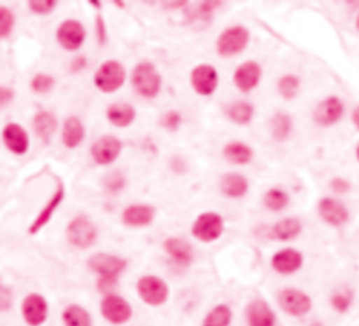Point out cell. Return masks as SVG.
<instances>
[{
  "instance_id": "17",
  "label": "cell",
  "mask_w": 359,
  "mask_h": 326,
  "mask_svg": "<svg viewBox=\"0 0 359 326\" xmlns=\"http://www.w3.org/2000/svg\"><path fill=\"white\" fill-rule=\"evenodd\" d=\"M261 75H262L261 67L255 61H247L234 71L233 82L240 92L248 93L260 85Z\"/></svg>"
},
{
  "instance_id": "2",
  "label": "cell",
  "mask_w": 359,
  "mask_h": 326,
  "mask_svg": "<svg viewBox=\"0 0 359 326\" xmlns=\"http://www.w3.org/2000/svg\"><path fill=\"white\" fill-rule=\"evenodd\" d=\"M136 291L139 298L150 306H160L167 302L170 288L167 283L159 276H143L136 283Z\"/></svg>"
},
{
  "instance_id": "20",
  "label": "cell",
  "mask_w": 359,
  "mask_h": 326,
  "mask_svg": "<svg viewBox=\"0 0 359 326\" xmlns=\"http://www.w3.org/2000/svg\"><path fill=\"white\" fill-rule=\"evenodd\" d=\"M153 218H155V208L148 204H134L127 207L122 212V222L127 226H132V228L148 226L153 222Z\"/></svg>"
},
{
  "instance_id": "18",
  "label": "cell",
  "mask_w": 359,
  "mask_h": 326,
  "mask_svg": "<svg viewBox=\"0 0 359 326\" xmlns=\"http://www.w3.org/2000/svg\"><path fill=\"white\" fill-rule=\"evenodd\" d=\"M121 149L122 144L117 137L106 135L93 144L92 156L99 165H110L120 156Z\"/></svg>"
},
{
  "instance_id": "8",
  "label": "cell",
  "mask_w": 359,
  "mask_h": 326,
  "mask_svg": "<svg viewBox=\"0 0 359 326\" xmlns=\"http://www.w3.org/2000/svg\"><path fill=\"white\" fill-rule=\"evenodd\" d=\"M125 82V69L118 61L104 62L94 75V85L104 93H114Z\"/></svg>"
},
{
  "instance_id": "48",
  "label": "cell",
  "mask_w": 359,
  "mask_h": 326,
  "mask_svg": "<svg viewBox=\"0 0 359 326\" xmlns=\"http://www.w3.org/2000/svg\"><path fill=\"white\" fill-rule=\"evenodd\" d=\"M92 5H94L96 8H100V2H93V0H92V2H90Z\"/></svg>"
},
{
  "instance_id": "32",
  "label": "cell",
  "mask_w": 359,
  "mask_h": 326,
  "mask_svg": "<svg viewBox=\"0 0 359 326\" xmlns=\"http://www.w3.org/2000/svg\"><path fill=\"white\" fill-rule=\"evenodd\" d=\"M227 116L233 123L239 125H246L253 120L254 107L248 102H236L227 109Z\"/></svg>"
},
{
  "instance_id": "24",
  "label": "cell",
  "mask_w": 359,
  "mask_h": 326,
  "mask_svg": "<svg viewBox=\"0 0 359 326\" xmlns=\"http://www.w3.org/2000/svg\"><path fill=\"white\" fill-rule=\"evenodd\" d=\"M220 191L229 198H240L248 191V182L239 173H227L220 179Z\"/></svg>"
},
{
  "instance_id": "6",
  "label": "cell",
  "mask_w": 359,
  "mask_h": 326,
  "mask_svg": "<svg viewBox=\"0 0 359 326\" xmlns=\"http://www.w3.org/2000/svg\"><path fill=\"white\" fill-rule=\"evenodd\" d=\"M225 231V222L218 212H204L192 224V236L204 243L218 240Z\"/></svg>"
},
{
  "instance_id": "14",
  "label": "cell",
  "mask_w": 359,
  "mask_h": 326,
  "mask_svg": "<svg viewBox=\"0 0 359 326\" xmlns=\"http://www.w3.org/2000/svg\"><path fill=\"white\" fill-rule=\"evenodd\" d=\"M344 104L337 96H330L320 102L313 111V120L321 127H331L341 120Z\"/></svg>"
},
{
  "instance_id": "46",
  "label": "cell",
  "mask_w": 359,
  "mask_h": 326,
  "mask_svg": "<svg viewBox=\"0 0 359 326\" xmlns=\"http://www.w3.org/2000/svg\"><path fill=\"white\" fill-rule=\"evenodd\" d=\"M352 123H353L355 128L359 131V106L352 111Z\"/></svg>"
},
{
  "instance_id": "30",
  "label": "cell",
  "mask_w": 359,
  "mask_h": 326,
  "mask_svg": "<svg viewBox=\"0 0 359 326\" xmlns=\"http://www.w3.org/2000/svg\"><path fill=\"white\" fill-rule=\"evenodd\" d=\"M58 127L57 118L50 111H40L36 114L34 117V130L37 133V135L44 140L45 142H48L51 140V137L55 134Z\"/></svg>"
},
{
  "instance_id": "15",
  "label": "cell",
  "mask_w": 359,
  "mask_h": 326,
  "mask_svg": "<svg viewBox=\"0 0 359 326\" xmlns=\"http://www.w3.org/2000/svg\"><path fill=\"white\" fill-rule=\"evenodd\" d=\"M219 83V76L212 65H198L191 72V85L201 96H211Z\"/></svg>"
},
{
  "instance_id": "3",
  "label": "cell",
  "mask_w": 359,
  "mask_h": 326,
  "mask_svg": "<svg viewBox=\"0 0 359 326\" xmlns=\"http://www.w3.org/2000/svg\"><path fill=\"white\" fill-rule=\"evenodd\" d=\"M132 85L143 97H156L162 88V76L150 62H141L132 72Z\"/></svg>"
},
{
  "instance_id": "49",
  "label": "cell",
  "mask_w": 359,
  "mask_h": 326,
  "mask_svg": "<svg viewBox=\"0 0 359 326\" xmlns=\"http://www.w3.org/2000/svg\"><path fill=\"white\" fill-rule=\"evenodd\" d=\"M114 5H117V6H120V8H124V4H122V2H114Z\"/></svg>"
},
{
  "instance_id": "31",
  "label": "cell",
  "mask_w": 359,
  "mask_h": 326,
  "mask_svg": "<svg viewBox=\"0 0 359 326\" xmlns=\"http://www.w3.org/2000/svg\"><path fill=\"white\" fill-rule=\"evenodd\" d=\"M269 128H271L272 137L276 141L282 142V141L288 140L289 135L292 134L293 120L286 113H276V114L272 116V118L269 121Z\"/></svg>"
},
{
  "instance_id": "38",
  "label": "cell",
  "mask_w": 359,
  "mask_h": 326,
  "mask_svg": "<svg viewBox=\"0 0 359 326\" xmlns=\"http://www.w3.org/2000/svg\"><path fill=\"white\" fill-rule=\"evenodd\" d=\"M55 0H30L29 2V8L36 15H48L55 9Z\"/></svg>"
},
{
  "instance_id": "26",
  "label": "cell",
  "mask_w": 359,
  "mask_h": 326,
  "mask_svg": "<svg viewBox=\"0 0 359 326\" xmlns=\"http://www.w3.org/2000/svg\"><path fill=\"white\" fill-rule=\"evenodd\" d=\"M85 138V127L78 117H69L64 124L62 141L66 148L73 149L82 144Z\"/></svg>"
},
{
  "instance_id": "11",
  "label": "cell",
  "mask_w": 359,
  "mask_h": 326,
  "mask_svg": "<svg viewBox=\"0 0 359 326\" xmlns=\"http://www.w3.org/2000/svg\"><path fill=\"white\" fill-rule=\"evenodd\" d=\"M87 266L100 277H118L127 269L128 260L115 254L100 252L87 260Z\"/></svg>"
},
{
  "instance_id": "28",
  "label": "cell",
  "mask_w": 359,
  "mask_h": 326,
  "mask_svg": "<svg viewBox=\"0 0 359 326\" xmlns=\"http://www.w3.org/2000/svg\"><path fill=\"white\" fill-rule=\"evenodd\" d=\"M253 155H254L253 149L248 145L239 141L229 142L223 148L225 159L233 165H247L251 162Z\"/></svg>"
},
{
  "instance_id": "43",
  "label": "cell",
  "mask_w": 359,
  "mask_h": 326,
  "mask_svg": "<svg viewBox=\"0 0 359 326\" xmlns=\"http://www.w3.org/2000/svg\"><path fill=\"white\" fill-rule=\"evenodd\" d=\"M13 97H15V92L12 89L0 86V109H3L8 104H10Z\"/></svg>"
},
{
  "instance_id": "5",
  "label": "cell",
  "mask_w": 359,
  "mask_h": 326,
  "mask_svg": "<svg viewBox=\"0 0 359 326\" xmlns=\"http://www.w3.org/2000/svg\"><path fill=\"white\" fill-rule=\"evenodd\" d=\"M250 40V33L243 26H233L226 29L216 41L218 54L223 58H229L240 54L247 46Z\"/></svg>"
},
{
  "instance_id": "16",
  "label": "cell",
  "mask_w": 359,
  "mask_h": 326,
  "mask_svg": "<svg viewBox=\"0 0 359 326\" xmlns=\"http://www.w3.org/2000/svg\"><path fill=\"white\" fill-rule=\"evenodd\" d=\"M318 215L320 218L328 224L330 226L334 228H339L342 225H345L349 219V212L346 210V207L330 197H324L318 201Z\"/></svg>"
},
{
  "instance_id": "42",
  "label": "cell",
  "mask_w": 359,
  "mask_h": 326,
  "mask_svg": "<svg viewBox=\"0 0 359 326\" xmlns=\"http://www.w3.org/2000/svg\"><path fill=\"white\" fill-rule=\"evenodd\" d=\"M330 186H331V190H332L334 193H337V194H345V193H348L349 189H351L349 182L345 180V179H342V177H334V179L331 180Z\"/></svg>"
},
{
  "instance_id": "45",
  "label": "cell",
  "mask_w": 359,
  "mask_h": 326,
  "mask_svg": "<svg viewBox=\"0 0 359 326\" xmlns=\"http://www.w3.org/2000/svg\"><path fill=\"white\" fill-rule=\"evenodd\" d=\"M83 67H86V60L85 58H78L73 65H72V69L73 71H80Z\"/></svg>"
},
{
  "instance_id": "22",
  "label": "cell",
  "mask_w": 359,
  "mask_h": 326,
  "mask_svg": "<svg viewBox=\"0 0 359 326\" xmlns=\"http://www.w3.org/2000/svg\"><path fill=\"white\" fill-rule=\"evenodd\" d=\"M164 250L180 266L187 267L194 260L192 246L181 238H174V236L167 238L164 240Z\"/></svg>"
},
{
  "instance_id": "25",
  "label": "cell",
  "mask_w": 359,
  "mask_h": 326,
  "mask_svg": "<svg viewBox=\"0 0 359 326\" xmlns=\"http://www.w3.org/2000/svg\"><path fill=\"white\" fill-rule=\"evenodd\" d=\"M135 117V109L128 103H114L107 110V118L115 127L125 128L134 123Z\"/></svg>"
},
{
  "instance_id": "34",
  "label": "cell",
  "mask_w": 359,
  "mask_h": 326,
  "mask_svg": "<svg viewBox=\"0 0 359 326\" xmlns=\"http://www.w3.org/2000/svg\"><path fill=\"white\" fill-rule=\"evenodd\" d=\"M289 204V196L281 189H271L264 194V205L272 212H279Z\"/></svg>"
},
{
  "instance_id": "29",
  "label": "cell",
  "mask_w": 359,
  "mask_h": 326,
  "mask_svg": "<svg viewBox=\"0 0 359 326\" xmlns=\"http://www.w3.org/2000/svg\"><path fill=\"white\" fill-rule=\"evenodd\" d=\"M232 320V308L227 304H218L205 315L201 326H230Z\"/></svg>"
},
{
  "instance_id": "1",
  "label": "cell",
  "mask_w": 359,
  "mask_h": 326,
  "mask_svg": "<svg viewBox=\"0 0 359 326\" xmlns=\"http://www.w3.org/2000/svg\"><path fill=\"white\" fill-rule=\"evenodd\" d=\"M276 301L281 311L292 318L306 316L313 308L311 297L303 290L293 287L282 288L276 295Z\"/></svg>"
},
{
  "instance_id": "39",
  "label": "cell",
  "mask_w": 359,
  "mask_h": 326,
  "mask_svg": "<svg viewBox=\"0 0 359 326\" xmlns=\"http://www.w3.org/2000/svg\"><path fill=\"white\" fill-rule=\"evenodd\" d=\"M15 302V294L10 287L0 284V312H8L12 309Z\"/></svg>"
},
{
  "instance_id": "12",
  "label": "cell",
  "mask_w": 359,
  "mask_h": 326,
  "mask_svg": "<svg viewBox=\"0 0 359 326\" xmlns=\"http://www.w3.org/2000/svg\"><path fill=\"white\" fill-rule=\"evenodd\" d=\"M57 39L66 51H76L86 40V30L80 22L66 20L58 27Z\"/></svg>"
},
{
  "instance_id": "9",
  "label": "cell",
  "mask_w": 359,
  "mask_h": 326,
  "mask_svg": "<svg viewBox=\"0 0 359 326\" xmlns=\"http://www.w3.org/2000/svg\"><path fill=\"white\" fill-rule=\"evenodd\" d=\"M22 315L29 326H43L50 315L48 301L41 294H29L22 302Z\"/></svg>"
},
{
  "instance_id": "7",
  "label": "cell",
  "mask_w": 359,
  "mask_h": 326,
  "mask_svg": "<svg viewBox=\"0 0 359 326\" xmlns=\"http://www.w3.org/2000/svg\"><path fill=\"white\" fill-rule=\"evenodd\" d=\"M66 236L75 247L89 249L97 240V228L89 218L76 217L69 222Z\"/></svg>"
},
{
  "instance_id": "33",
  "label": "cell",
  "mask_w": 359,
  "mask_h": 326,
  "mask_svg": "<svg viewBox=\"0 0 359 326\" xmlns=\"http://www.w3.org/2000/svg\"><path fill=\"white\" fill-rule=\"evenodd\" d=\"M353 291L351 288L337 290L330 297V305L337 313H346L353 304Z\"/></svg>"
},
{
  "instance_id": "37",
  "label": "cell",
  "mask_w": 359,
  "mask_h": 326,
  "mask_svg": "<svg viewBox=\"0 0 359 326\" xmlns=\"http://www.w3.org/2000/svg\"><path fill=\"white\" fill-rule=\"evenodd\" d=\"M55 85V81L52 76L50 75H45V74H38L34 76V79L31 81V88L36 93H40V95H45L48 92L52 90Z\"/></svg>"
},
{
  "instance_id": "13",
  "label": "cell",
  "mask_w": 359,
  "mask_h": 326,
  "mask_svg": "<svg viewBox=\"0 0 359 326\" xmlns=\"http://www.w3.org/2000/svg\"><path fill=\"white\" fill-rule=\"evenodd\" d=\"M246 322L247 326H276V313L265 299L257 298L246 306Z\"/></svg>"
},
{
  "instance_id": "19",
  "label": "cell",
  "mask_w": 359,
  "mask_h": 326,
  "mask_svg": "<svg viewBox=\"0 0 359 326\" xmlns=\"http://www.w3.org/2000/svg\"><path fill=\"white\" fill-rule=\"evenodd\" d=\"M3 141L15 155H24L29 151L30 141L26 130L16 123H10L3 128Z\"/></svg>"
},
{
  "instance_id": "44",
  "label": "cell",
  "mask_w": 359,
  "mask_h": 326,
  "mask_svg": "<svg viewBox=\"0 0 359 326\" xmlns=\"http://www.w3.org/2000/svg\"><path fill=\"white\" fill-rule=\"evenodd\" d=\"M96 32H97V37H99L100 44L104 46L106 41H107V29H106V23H104L101 16H97V19H96Z\"/></svg>"
},
{
  "instance_id": "41",
  "label": "cell",
  "mask_w": 359,
  "mask_h": 326,
  "mask_svg": "<svg viewBox=\"0 0 359 326\" xmlns=\"http://www.w3.org/2000/svg\"><path fill=\"white\" fill-rule=\"evenodd\" d=\"M180 123H181V117H180V114L176 113V111L167 113V114L163 117V120H162L163 127H166V128L170 130V131H176V130L178 128Z\"/></svg>"
},
{
  "instance_id": "35",
  "label": "cell",
  "mask_w": 359,
  "mask_h": 326,
  "mask_svg": "<svg viewBox=\"0 0 359 326\" xmlns=\"http://www.w3.org/2000/svg\"><path fill=\"white\" fill-rule=\"evenodd\" d=\"M300 89V81L295 75H283L278 81V92L285 100H292L297 96Z\"/></svg>"
},
{
  "instance_id": "27",
  "label": "cell",
  "mask_w": 359,
  "mask_h": 326,
  "mask_svg": "<svg viewBox=\"0 0 359 326\" xmlns=\"http://www.w3.org/2000/svg\"><path fill=\"white\" fill-rule=\"evenodd\" d=\"M64 326H93L90 312L78 304L68 305L62 312Z\"/></svg>"
},
{
  "instance_id": "4",
  "label": "cell",
  "mask_w": 359,
  "mask_h": 326,
  "mask_svg": "<svg viewBox=\"0 0 359 326\" xmlns=\"http://www.w3.org/2000/svg\"><path fill=\"white\" fill-rule=\"evenodd\" d=\"M100 312L103 318L114 326H122L128 323L134 315L132 305L118 294L104 295L100 304Z\"/></svg>"
},
{
  "instance_id": "40",
  "label": "cell",
  "mask_w": 359,
  "mask_h": 326,
  "mask_svg": "<svg viewBox=\"0 0 359 326\" xmlns=\"http://www.w3.org/2000/svg\"><path fill=\"white\" fill-rule=\"evenodd\" d=\"M118 287V277H99L97 280V290L104 294H115L114 290Z\"/></svg>"
},
{
  "instance_id": "50",
  "label": "cell",
  "mask_w": 359,
  "mask_h": 326,
  "mask_svg": "<svg viewBox=\"0 0 359 326\" xmlns=\"http://www.w3.org/2000/svg\"><path fill=\"white\" fill-rule=\"evenodd\" d=\"M356 159H358V162H359V145H358V148H356Z\"/></svg>"
},
{
  "instance_id": "36",
  "label": "cell",
  "mask_w": 359,
  "mask_h": 326,
  "mask_svg": "<svg viewBox=\"0 0 359 326\" xmlns=\"http://www.w3.org/2000/svg\"><path fill=\"white\" fill-rule=\"evenodd\" d=\"M15 27V15L10 9L0 6V40L9 37Z\"/></svg>"
},
{
  "instance_id": "47",
  "label": "cell",
  "mask_w": 359,
  "mask_h": 326,
  "mask_svg": "<svg viewBox=\"0 0 359 326\" xmlns=\"http://www.w3.org/2000/svg\"><path fill=\"white\" fill-rule=\"evenodd\" d=\"M355 26H356V29L359 30V15H358V18H356V22H355Z\"/></svg>"
},
{
  "instance_id": "21",
  "label": "cell",
  "mask_w": 359,
  "mask_h": 326,
  "mask_svg": "<svg viewBox=\"0 0 359 326\" xmlns=\"http://www.w3.org/2000/svg\"><path fill=\"white\" fill-rule=\"evenodd\" d=\"M64 196H65V187H64V184L59 182L55 194L51 197V200L47 203V205L43 208V211L37 215V218L34 219V222L30 225V228H29V233H30V235L38 233V232L51 221L54 212L57 211V208H58L59 204L62 203Z\"/></svg>"
},
{
  "instance_id": "23",
  "label": "cell",
  "mask_w": 359,
  "mask_h": 326,
  "mask_svg": "<svg viewBox=\"0 0 359 326\" xmlns=\"http://www.w3.org/2000/svg\"><path fill=\"white\" fill-rule=\"evenodd\" d=\"M303 231L302 221L296 217H286L281 221H278L271 228V236L281 242H289L296 239Z\"/></svg>"
},
{
  "instance_id": "10",
  "label": "cell",
  "mask_w": 359,
  "mask_h": 326,
  "mask_svg": "<svg viewBox=\"0 0 359 326\" xmlns=\"http://www.w3.org/2000/svg\"><path fill=\"white\" fill-rule=\"evenodd\" d=\"M304 263V256L295 247H283L276 250L271 257V267L281 276H292L297 273Z\"/></svg>"
}]
</instances>
